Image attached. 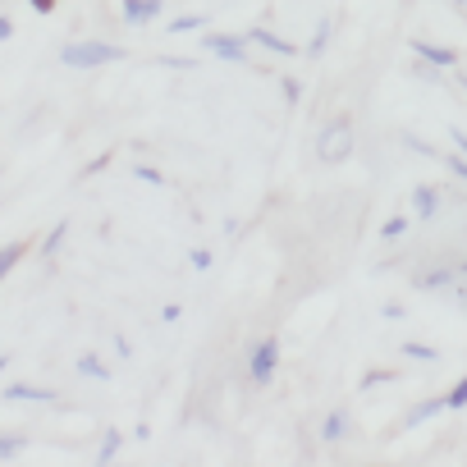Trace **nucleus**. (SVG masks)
<instances>
[{"instance_id": "f257e3e1", "label": "nucleus", "mask_w": 467, "mask_h": 467, "mask_svg": "<svg viewBox=\"0 0 467 467\" xmlns=\"http://www.w3.org/2000/svg\"><path fill=\"white\" fill-rule=\"evenodd\" d=\"M358 147V133H353V119H330L321 133H317V161L321 165H344Z\"/></svg>"}, {"instance_id": "f03ea898", "label": "nucleus", "mask_w": 467, "mask_h": 467, "mask_svg": "<svg viewBox=\"0 0 467 467\" xmlns=\"http://www.w3.org/2000/svg\"><path fill=\"white\" fill-rule=\"evenodd\" d=\"M60 60L69 69H97V65H110V60H124V47L115 42H69L60 51Z\"/></svg>"}, {"instance_id": "7ed1b4c3", "label": "nucleus", "mask_w": 467, "mask_h": 467, "mask_svg": "<svg viewBox=\"0 0 467 467\" xmlns=\"http://www.w3.org/2000/svg\"><path fill=\"white\" fill-rule=\"evenodd\" d=\"M275 371H280V339L271 335V339H262V344L248 353V380L262 389V385L275 380Z\"/></svg>"}, {"instance_id": "20e7f679", "label": "nucleus", "mask_w": 467, "mask_h": 467, "mask_svg": "<svg viewBox=\"0 0 467 467\" xmlns=\"http://www.w3.org/2000/svg\"><path fill=\"white\" fill-rule=\"evenodd\" d=\"M462 275H458V266H426V271H417L412 275V289H421V294H440V289H453V294H462V285H458Z\"/></svg>"}, {"instance_id": "39448f33", "label": "nucleus", "mask_w": 467, "mask_h": 467, "mask_svg": "<svg viewBox=\"0 0 467 467\" xmlns=\"http://www.w3.org/2000/svg\"><path fill=\"white\" fill-rule=\"evenodd\" d=\"M206 51L224 65H248V37H229V33H206Z\"/></svg>"}, {"instance_id": "423d86ee", "label": "nucleus", "mask_w": 467, "mask_h": 467, "mask_svg": "<svg viewBox=\"0 0 467 467\" xmlns=\"http://www.w3.org/2000/svg\"><path fill=\"white\" fill-rule=\"evenodd\" d=\"M412 56L426 60L431 69H453V65H458V51H453V47H440V42H426V37L412 42Z\"/></svg>"}, {"instance_id": "0eeeda50", "label": "nucleus", "mask_w": 467, "mask_h": 467, "mask_svg": "<svg viewBox=\"0 0 467 467\" xmlns=\"http://www.w3.org/2000/svg\"><path fill=\"white\" fill-rule=\"evenodd\" d=\"M119 10H124L129 28H142V24L161 19V0H119Z\"/></svg>"}, {"instance_id": "6e6552de", "label": "nucleus", "mask_w": 467, "mask_h": 467, "mask_svg": "<svg viewBox=\"0 0 467 467\" xmlns=\"http://www.w3.org/2000/svg\"><path fill=\"white\" fill-rule=\"evenodd\" d=\"M0 399L5 403H56V389H42V385H5L0 389Z\"/></svg>"}, {"instance_id": "1a4fd4ad", "label": "nucleus", "mask_w": 467, "mask_h": 467, "mask_svg": "<svg viewBox=\"0 0 467 467\" xmlns=\"http://www.w3.org/2000/svg\"><path fill=\"white\" fill-rule=\"evenodd\" d=\"M412 215L417 220H435L440 215V188L435 183H417L412 188Z\"/></svg>"}, {"instance_id": "9d476101", "label": "nucleus", "mask_w": 467, "mask_h": 467, "mask_svg": "<svg viewBox=\"0 0 467 467\" xmlns=\"http://www.w3.org/2000/svg\"><path fill=\"white\" fill-rule=\"evenodd\" d=\"M248 47H266L271 56H285V60H289V56H298V47H294L289 37H275L271 28H253V33H248Z\"/></svg>"}, {"instance_id": "9b49d317", "label": "nucleus", "mask_w": 467, "mask_h": 467, "mask_svg": "<svg viewBox=\"0 0 467 467\" xmlns=\"http://www.w3.org/2000/svg\"><path fill=\"white\" fill-rule=\"evenodd\" d=\"M344 435H348V412H344V408H335V412L321 421V440H326V444H339Z\"/></svg>"}, {"instance_id": "f8f14e48", "label": "nucleus", "mask_w": 467, "mask_h": 467, "mask_svg": "<svg viewBox=\"0 0 467 467\" xmlns=\"http://www.w3.org/2000/svg\"><path fill=\"white\" fill-rule=\"evenodd\" d=\"M24 257H28V244H5V248H0V285L10 280V271H15Z\"/></svg>"}, {"instance_id": "ddd939ff", "label": "nucleus", "mask_w": 467, "mask_h": 467, "mask_svg": "<svg viewBox=\"0 0 467 467\" xmlns=\"http://www.w3.org/2000/svg\"><path fill=\"white\" fill-rule=\"evenodd\" d=\"M74 371H78V376H97V380H110V367H106V362H101L97 353H83V358L74 362Z\"/></svg>"}, {"instance_id": "4468645a", "label": "nucleus", "mask_w": 467, "mask_h": 467, "mask_svg": "<svg viewBox=\"0 0 467 467\" xmlns=\"http://www.w3.org/2000/svg\"><path fill=\"white\" fill-rule=\"evenodd\" d=\"M119 449H124V435H119V431L110 426V431L101 435V449H97V462H115V453H119Z\"/></svg>"}, {"instance_id": "2eb2a0df", "label": "nucleus", "mask_w": 467, "mask_h": 467, "mask_svg": "<svg viewBox=\"0 0 467 467\" xmlns=\"http://www.w3.org/2000/svg\"><path fill=\"white\" fill-rule=\"evenodd\" d=\"M440 408H444V399H421V403H417V408L408 412V426H421V421H431V417H435Z\"/></svg>"}, {"instance_id": "dca6fc26", "label": "nucleus", "mask_w": 467, "mask_h": 467, "mask_svg": "<svg viewBox=\"0 0 467 467\" xmlns=\"http://www.w3.org/2000/svg\"><path fill=\"white\" fill-rule=\"evenodd\" d=\"M403 358H408V362H440V353H435L431 344H417V339L403 344Z\"/></svg>"}, {"instance_id": "f3484780", "label": "nucleus", "mask_w": 467, "mask_h": 467, "mask_svg": "<svg viewBox=\"0 0 467 467\" xmlns=\"http://www.w3.org/2000/svg\"><path fill=\"white\" fill-rule=\"evenodd\" d=\"M202 24H206V19H202V15H183V19H170V24H165V28H170V33H174V37H183V33H197V28H202Z\"/></svg>"}, {"instance_id": "a211bd4d", "label": "nucleus", "mask_w": 467, "mask_h": 467, "mask_svg": "<svg viewBox=\"0 0 467 467\" xmlns=\"http://www.w3.org/2000/svg\"><path fill=\"white\" fill-rule=\"evenodd\" d=\"M444 408H449V412H462V408H467V380L449 385V394H444Z\"/></svg>"}, {"instance_id": "6ab92c4d", "label": "nucleus", "mask_w": 467, "mask_h": 467, "mask_svg": "<svg viewBox=\"0 0 467 467\" xmlns=\"http://www.w3.org/2000/svg\"><path fill=\"white\" fill-rule=\"evenodd\" d=\"M28 449V435H0V458H19Z\"/></svg>"}, {"instance_id": "aec40b11", "label": "nucleus", "mask_w": 467, "mask_h": 467, "mask_svg": "<svg viewBox=\"0 0 467 467\" xmlns=\"http://www.w3.org/2000/svg\"><path fill=\"white\" fill-rule=\"evenodd\" d=\"M65 234H69V220H60V224H56V229L47 234V244H42V253H47V257H56V253H60V244H65Z\"/></svg>"}, {"instance_id": "412c9836", "label": "nucleus", "mask_w": 467, "mask_h": 467, "mask_svg": "<svg viewBox=\"0 0 467 467\" xmlns=\"http://www.w3.org/2000/svg\"><path fill=\"white\" fill-rule=\"evenodd\" d=\"M133 179H142V183H151V188H165V183H170L156 165H133Z\"/></svg>"}, {"instance_id": "4be33fe9", "label": "nucleus", "mask_w": 467, "mask_h": 467, "mask_svg": "<svg viewBox=\"0 0 467 467\" xmlns=\"http://www.w3.org/2000/svg\"><path fill=\"white\" fill-rule=\"evenodd\" d=\"M403 229H408V220H403V215H389V220L380 224V239H385V244H389V239H403Z\"/></svg>"}, {"instance_id": "5701e85b", "label": "nucleus", "mask_w": 467, "mask_h": 467, "mask_svg": "<svg viewBox=\"0 0 467 467\" xmlns=\"http://www.w3.org/2000/svg\"><path fill=\"white\" fill-rule=\"evenodd\" d=\"M211 262H215L211 248H192V253H188V266H192V271H211Z\"/></svg>"}, {"instance_id": "b1692460", "label": "nucleus", "mask_w": 467, "mask_h": 467, "mask_svg": "<svg viewBox=\"0 0 467 467\" xmlns=\"http://www.w3.org/2000/svg\"><path fill=\"white\" fill-rule=\"evenodd\" d=\"M330 33H335V24L326 19V24L317 28V37H312V56H321V51H326V42H330Z\"/></svg>"}, {"instance_id": "393cba45", "label": "nucleus", "mask_w": 467, "mask_h": 467, "mask_svg": "<svg viewBox=\"0 0 467 467\" xmlns=\"http://www.w3.org/2000/svg\"><path fill=\"white\" fill-rule=\"evenodd\" d=\"M444 170H449L453 179H467V161H462V156H444Z\"/></svg>"}, {"instance_id": "a878e982", "label": "nucleus", "mask_w": 467, "mask_h": 467, "mask_svg": "<svg viewBox=\"0 0 467 467\" xmlns=\"http://www.w3.org/2000/svg\"><path fill=\"white\" fill-rule=\"evenodd\" d=\"M285 97H289V106H298L303 101V83L298 78H285Z\"/></svg>"}, {"instance_id": "bb28decb", "label": "nucleus", "mask_w": 467, "mask_h": 467, "mask_svg": "<svg viewBox=\"0 0 467 467\" xmlns=\"http://www.w3.org/2000/svg\"><path fill=\"white\" fill-rule=\"evenodd\" d=\"M380 380H394V376L389 371H371V376H362V389H376Z\"/></svg>"}, {"instance_id": "cd10ccee", "label": "nucleus", "mask_w": 467, "mask_h": 467, "mask_svg": "<svg viewBox=\"0 0 467 467\" xmlns=\"http://www.w3.org/2000/svg\"><path fill=\"white\" fill-rule=\"evenodd\" d=\"M10 37H15V19L0 15V42H10Z\"/></svg>"}, {"instance_id": "c85d7f7f", "label": "nucleus", "mask_w": 467, "mask_h": 467, "mask_svg": "<svg viewBox=\"0 0 467 467\" xmlns=\"http://www.w3.org/2000/svg\"><path fill=\"white\" fill-rule=\"evenodd\" d=\"M179 317H183V307H179V303H170V307H165V312H161V321H165V326H174V321H179Z\"/></svg>"}, {"instance_id": "c756f323", "label": "nucleus", "mask_w": 467, "mask_h": 467, "mask_svg": "<svg viewBox=\"0 0 467 467\" xmlns=\"http://www.w3.org/2000/svg\"><path fill=\"white\" fill-rule=\"evenodd\" d=\"M28 5H33L37 15H51V10H56V0H28Z\"/></svg>"}, {"instance_id": "7c9ffc66", "label": "nucleus", "mask_w": 467, "mask_h": 467, "mask_svg": "<svg viewBox=\"0 0 467 467\" xmlns=\"http://www.w3.org/2000/svg\"><path fill=\"white\" fill-rule=\"evenodd\" d=\"M10 371V353H0V376H5Z\"/></svg>"}]
</instances>
